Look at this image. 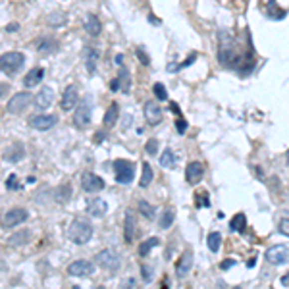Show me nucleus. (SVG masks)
<instances>
[{
  "mask_svg": "<svg viewBox=\"0 0 289 289\" xmlns=\"http://www.w3.org/2000/svg\"><path fill=\"white\" fill-rule=\"evenodd\" d=\"M218 60L224 68L237 70L239 75H249L255 68V52L243 50V46L237 43L230 33L220 31V46H218Z\"/></svg>",
  "mask_w": 289,
  "mask_h": 289,
  "instance_id": "obj_1",
  "label": "nucleus"
},
{
  "mask_svg": "<svg viewBox=\"0 0 289 289\" xmlns=\"http://www.w3.org/2000/svg\"><path fill=\"white\" fill-rule=\"evenodd\" d=\"M68 237H70V241L77 243V245H85L93 237V226L87 220L75 218L70 224V228H68Z\"/></svg>",
  "mask_w": 289,
  "mask_h": 289,
  "instance_id": "obj_2",
  "label": "nucleus"
},
{
  "mask_svg": "<svg viewBox=\"0 0 289 289\" xmlns=\"http://www.w3.org/2000/svg\"><path fill=\"white\" fill-rule=\"evenodd\" d=\"M25 64V56L17 50H12V52H4L0 56V72L6 73V75H15L23 68Z\"/></svg>",
  "mask_w": 289,
  "mask_h": 289,
  "instance_id": "obj_3",
  "label": "nucleus"
},
{
  "mask_svg": "<svg viewBox=\"0 0 289 289\" xmlns=\"http://www.w3.org/2000/svg\"><path fill=\"white\" fill-rule=\"evenodd\" d=\"M114 172H116V181L128 185V183L133 181V177H135V164L131 160H124V158L116 160Z\"/></svg>",
  "mask_w": 289,
  "mask_h": 289,
  "instance_id": "obj_4",
  "label": "nucleus"
},
{
  "mask_svg": "<svg viewBox=\"0 0 289 289\" xmlns=\"http://www.w3.org/2000/svg\"><path fill=\"white\" fill-rule=\"evenodd\" d=\"M73 124L79 130H85L91 124V97H85L83 101L77 104L75 112H73Z\"/></svg>",
  "mask_w": 289,
  "mask_h": 289,
  "instance_id": "obj_5",
  "label": "nucleus"
},
{
  "mask_svg": "<svg viewBox=\"0 0 289 289\" xmlns=\"http://www.w3.org/2000/svg\"><path fill=\"white\" fill-rule=\"evenodd\" d=\"M31 93L29 91H21V93H15L14 97L8 101V106H6V110L10 112V114H21L25 108H27L29 104H31Z\"/></svg>",
  "mask_w": 289,
  "mask_h": 289,
  "instance_id": "obj_6",
  "label": "nucleus"
},
{
  "mask_svg": "<svg viewBox=\"0 0 289 289\" xmlns=\"http://www.w3.org/2000/svg\"><path fill=\"white\" fill-rule=\"evenodd\" d=\"M58 124V116L54 114H35L29 118V126L37 131H48Z\"/></svg>",
  "mask_w": 289,
  "mask_h": 289,
  "instance_id": "obj_7",
  "label": "nucleus"
},
{
  "mask_svg": "<svg viewBox=\"0 0 289 289\" xmlns=\"http://www.w3.org/2000/svg\"><path fill=\"white\" fill-rule=\"evenodd\" d=\"M95 260H97L99 266L106 268V270H110V272L118 270V268H120V262H122V260H120V255L114 253L112 249H104V251H101Z\"/></svg>",
  "mask_w": 289,
  "mask_h": 289,
  "instance_id": "obj_8",
  "label": "nucleus"
},
{
  "mask_svg": "<svg viewBox=\"0 0 289 289\" xmlns=\"http://www.w3.org/2000/svg\"><path fill=\"white\" fill-rule=\"evenodd\" d=\"M266 260L274 266H282L289 262V247L286 245H274L266 251Z\"/></svg>",
  "mask_w": 289,
  "mask_h": 289,
  "instance_id": "obj_9",
  "label": "nucleus"
},
{
  "mask_svg": "<svg viewBox=\"0 0 289 289\" xmlns=\"http://www.w3.org/2000/svg\"><path fill=\"white\" fill-rule=\"evenodd\" d=\"M143 114H144V120L148 126H158L160 122L164 120V112L160 108L158 104L154 101H146L143 104Z\"/></svg>",
  "mask_w": 289,
  "mask_h": 289,
  "instance_id": "obj_10",
  "label": "nucleus"
},
{
  "mask_svg": "<svg viewBox=\"0 0 289 289\" xmlns=\"http://www.w3.org/2000/svg\"><path fill=\"white\" fill-rule=\"evenodd\" d=\"M68 274L75 278H87L95 274V264L91 260H73L68 266Z\"/></svg>",
  "mask_w": 289,
  "mask_h": 289,
  "instance_id": "obj_11",
  "label": "nucleus"
},
{
  "mask_svg": "<svg viewBox=\"0 0 289 289\" xmlns=\"http://www.w3.org/2000/svg\"><path fill=\"white\" fill-rule=\"evenodd\" d=\"M27 210L25 208H12V210H8L4 218H2V226L8 230V228H15V226H19V224H23L25 220H27Z\"/></svg>",
  "mask_w": 289,
  "mask_h": 289,
  "instance_id": "obj_12",
  "label": "nucleus"
},
{
  "mask_svg": "<svg viewBox=\"0 0 289 289\" xmlns=\"http://www.w3.org/2000/svg\"><path fill=\"white\" fill-rule=\"evenodd\" d=\"M81 187L87 193H97V191H102L104 189V179H102L101 175H97V173L87 172L81 177Z\"/></svg>",
  "mask_w": 289,
  "mask_h": 289,
  "instance_id": "obj_13",
  "label": "nucleus"
},
{
  "mask_svg": "<svg viewBox=\"0 0 289 289\" xmlns=\"http://www.w3.org/2000/svg\"><path fill=\"white\" fill-rule=\"evenodd\" d=\"M79 104V93L73 85H68L64 89V95H62V101H60V106L62 110H73V106Z\"/></svg>",
  "mask_w": 289,
  "mask_h": 289,
  "instance_id": "obj_14",
  "label": "nucleus"
},
{
  "mask_svg": "<svg viewBox=\"0 0 289 289\" xmlns=\"http://www.w3.org/2000/svg\"><path fill=\"white\" fill-rule=\"evenodd\" d=\"M202 175H204V166L201 162H197V160L189 162L187 168H185V179H187L189 185H197L202 179Z\"/></svg>",
  "mask_w": 289,
  "mask_h": 289,
  "instance_id": "obj_15",
  "label": "nucleus"
},
{
  "mask_svg": "<svg viewBox=\"0 0 289 289\" xmlns=\"http://www.w3.org/2000/svg\"><path fill=\"white\" fill-rule=\"evenodd\" d=\"M33 102H35V106H37L39 110H46V108L54 102V91H52L50 87H43V89L37 93V97H33Z\"/></svg>",
  "mask_w": 289,
  "mask_h": 289,
  "instance_id": "obj_16",
  "label": "nucleus"
},
{
  "mask_svg": "<svg viewBox=\"0 0 289 289\" xmlns=\"http://www.w3.org/2000/svg\"><path fill=\"white\" fill-rule=\"evenodd\" d=\"M23 156H25V148H23V144L21 143L10 144V146L4 148V152H2V158L6 160V162H19V160H23Z\"/></svg>",
  "mask_w": 289,
  "mask_h": 289,
  "instance_id": "obj_17",
  "label": "nucleus"
},
{
  "mask_svg": "<svg viewBox=\"0 0 289 289\" xmlns=\"http://www.w3.org/2000/svg\"><path fill=\"white\" fill-rule=\"evenodd\" d=\"M193 268V253L191 251H185L181 255V259L177 260V266H175V276L177 278H185V276L191 272Z\"/></svg>",
  "mask_w": 289,
  "mask_h": 289,
  "instance_id": "obj_18",
  "label": "nucleus"
},
{
  "mask_svg": "<svg viewBox=\"0 0 289 289\" xmlns=\"http://www.w3.org/2000/svg\"><path fill=\"white\" fill-rule=\"evenodd\" d=\"M87 212L95 218H102L108 212V204L102 199H91V201L87 202Z\"/></svg>",
  "mask_w": 289,
  "mask_h": 289,
  "instance_id": "obj_19",
  "label": "nucleus"
},
{
  "mask_svg": "<svg viewBox=\"0 0 289 289\" xmlns=\"http://www.w3.org/2000/svg\"><path fill=\"white\" fill-rule=\"evenodd\" d=\"M44 77V68H41V66H37V68H31L27 72V75L23 77V85L27 87V89H31V87H37L41 81H43Z\"/></svg>",
  "mask_w": 289,
  "mask_h": 289,
  "instance_id": "obj_20",
  "label": "nucleus"
},
{
  "mask_svg": "<svg viewBox=\"0 0 289 289\" xmlns=\"http://www.w3.org/2000/svg\"><path fill=\"white\" fill-rule=\"evenodd\" d=\"M118 118H120V106H118V102H112V104L108 106V110H106L104 118H102V126H104L106 130L114 128L116 122H118Z\"/></svg>",
  "mask_w": 289,
  "mask_h": 289,
  "instance_id": "obj_21",
  "label": "nucleus"
},
{
  "mask_svg": "<svg viewBox=\"0 0 289 289\" xmlns=\"http://www.w3.org/2000/svg\"><path fill=\"white\" fill-rule=\"evenodd\" d=\"M58 50V41L52 37H41V41L37 43V52L39 54H54Z\"/></svg>",
  "mask_w": 289,
  "mask_h": 289,
  "instance_id": "obj_22",
  "label": "nucleus"
},
{
  "mask_svg": "<svg viewBox=\"0 0 289 289\" xmlns=\"http://www.w3.org/2000/svg\"><path fill=\"white\" fill-rule=\"evenodd\" d=\"M124 237H126V243H133V239H135V218H133V212H131V210L126 212Z\"/></svg>",
  "mask_w": 289,
  "mask_h": 289,
  "instance_id": "obj_23",
  "label": "nucleus"
},
{
  "mask_svg": "<svg viewBox=\"0 0 289 289\" xmlns=\"http://www.w3.org/2000/svg\"><path fill=\"white\" fill-rule=\"evenodd\" d=\"M85 29H87V33H89L91 37H99V35H101V31H102L101 19H99L95 14H89L85 17Z\"/></svg>",
  "mask_w": 289,
  "mask_h": 289,
  "instance_id": "obj_24",
  "label": "nucleus"
},
{
  "mask_svg": "<svg viewBox=\"0 0 289 289\" xmlns=\"http://www.w3.org/2000/svg\"><path fill=\"white\" fill-rule=\"evenodd\" d=\"M173 220H175V208L173 206H166L164 212H162V216H160L158 226L162 230H168V228H172Z\"/></svg>",
  "mask_w": 289,
  "mask_h": 289,
  "instance_id": "obj_25",
  "label": "nucleus"
},
{
  "mask_svg": "<svg viewBox=\"0 0 289 289\" xmlns=\"http://www.w3.org/2000/svg\"><path fill=\"white\" fill-rule=\"evenodd\" d=\"M66 21H68V17H66L64 12H52V14H48V17H46V23L50 27H64Z\"/></svg>",
  "mask_w": 289,
  "mask_h": 289,
  "instance_id": "obj_26",
  "label": "nucleus"
},
{
  "mask_svg": "<svg viewBox=\"0 0 289 289\" xmlns=\"http://www.w3.org/2000/svg\"><path fill=\"white\" fill-rule=\"evenodd\" d=\"M245 226H247V218L245 214H235V216L231 218V222H230V230L231 231H237V233H243L245 231Z\"/></svg>",
  "mask_w": 289,
  "mask_h": 289,
  "instance_id": "obj_27",
  "label": "nucleus"
},
{
  "mask_svg": "<svg viewBox=\"0 0 289 289\" xmlns=\"http://www.w3.org/2000/svg\"><path fill=\"white\" fill-rule=\"evenodd\" d=\"M120 89L124 91V93H130L131 91V75H130V70L128 68H120Z\"/></svg>",
  "mask_w": 289,
  "mask_h": 289,
  "instance_id": "obj_28",
  "label": "nucleus"
},
{
  "mask_svg": "<svg viewBox=\"0 0 289 289\" xmlns=\"http://www.w3.org/2000/svg\"><path fill=\"white\" fill-rule=\"evenodd\" d=\"M160 166L162 168H173L175 166V154H173L172 148H166L164 152H162V156H160Z\"/></svg>",
  "mask_w": 289,
  "mask_h": 289,
  "instance_id": "obj_29",
  "label": "nucleus"
},
{
  "mask_svg": "<svg viewBox=\"0 0 289 289\" xmlns=\"http://www.w3.org/2000/svg\"><path fill=\"white\" fill-rule=\"evenodd\" d=\"M97 60H99V52L95 48H87V72L91 75L97 70Z\"/></svg>",
  "mask_w": 289,
  "mask_h": 289,
  "instance_id": "obj_30",
  "label": "nucleus"
},
{
  "mask_svg": "<svg viewBox=\"0 0 289 289\" xmlns=\"http://www.w3.org/2000/svg\"><path fill=\"white\" fill-rule=\"evenodd\" d=\"M152 177H154V172H152L150 164H148V162H144L143 164V175H141V179H139V185H141V187H148V185H150V181H152Z\"/></svg>",
  "mask_w": 289,
  "mask_h": 289,
  "instance_id": "obj_31",
  "label": "nucleus"
},
{
  "mask_svg": "<svg viewBox=\"0 0 289 289\" xmlns=\"http://www.w3.org/2000/svg\"><path fill=\"white\" fill-rule=\"evenodd\" d=\"M29 235H31V233H29L27 230L17 231V233H14V235L10 237V241H8V243H10V245H12V247L25 245V243H27V241H29Z\"/></svg>",
  "mask_w": 289,
  "mask_h": 289,
  "instance_id": "obj_32",
  "label": "nucleus"
},
{
  "mask_svg": "<svg viewBox=\"0 0 289 289\" xmlns=\"http://www.w3.org/2000/svg\"><path fill=\"white\" fill-rule=\"evenodd\" d=\"M206 245H208V249H210L212 253H218V251H220V245H222V235H220L218 231H212V233L208 235V239H206Z\"/></svg>",
  "mask_w": 289,
  "mask_h": 289,
  "instance_id": "obj_33",
  "label": "nucleus"
},
{
  "mask_svg": "<svg viewBox=\"0 0 289 289\" xmlns=\"http://www.w3.org/2000/svg\"><path fill=\"white\" fill-rule=\"evenodd\" d=\"M158 243H160L158 237H150V239L143 241V243L139 245V255H141V257H146V255L150 253V249H152V247H156Z\"/></svg>",
  "mask_w": 289,
  "mask_h": 289,
  "instance_id": "obj_34",
  "label": "nucleus"
},
{
  "mask_svg": "<svg viewBox=\"0 0 289 289\" xmlns=\"http://www.w3.org/2000/svg\"><path fill=\"white\" fill-rule=\"evenodd\" d=\"M139 212L143 214L146 220H152V218L156 216V210H154V206L152 204H148L146 201H139Z\"/></svg>",
  "mask_w": 289,
  "mask_h": 289,
  "instance_id": "obj_35",
  "label": "nucleus"
},
{
  "mask_svg": "<svg viewBox=\"0 0 289 289\" xmlns=\"http://www.w3.org/2000/svg\"><path fill=\"white\" fill-rule=\"evenodd\" d=\"M195 60H197V52H193V54H191L185 62H181V64H170V68H168V70L173 73V72H177V70H181V68H187V66H191Z\"/></svg>",
  "mask_w": 289,
  "mask_h": 289,
  "instance_id": "obj_36",
  "label": "nucleus"
},
{
  "mask_svg": "<svg viewBox=\"0 0 289 289\" xmlns=\"http://www.w3.org/2000/svg\"><path fill=\"white\" fill-rule=\"evenodd\" d=\"M152 91H154V97H156V101H168V91H166V87L162 85V83H154L152 87Z\"/></svg>",
  "mask_w": 289,
  "mask_h": 289,
  "instance_id": "obj_37",
  "label": "nucleus"
},
{
  "mask_svg": "<svg viewBox=\"0 0 289 289\" xmlns=\"http://www.w3.org/2000/svg\"><path fill=\"white\" fill-rule=\"evenodd\" d=\"M187 128H189L187 120H185L183 116H177V120H175V130H177V133L183 135V133L187 131Z\"/></svg>",
  "mask_w": 289,
  "mask_h": 289,
  "instance_id": "obj_38",
  "label": "nucleus"
},
{
  "mask_svg": "<svg viewBox=\"0 0 289 289\" xmlns=\"http://www.w3.org/2000/svg\"><path fill=\"white\" fill-rule=\"evenodd\" d=\"M144 150H146V154L154 156V154H156V150H158V141H156V139L146 141V144H144Z\"/></svg>",
  "mask_w": 289,
  "mask_h": 289,
  "instance_id": "obj_39",
  "label": "nucleus"
},
{
  "mask_svg": "<svg viewBox=\"0 0 289 289\" xmlns=\"http://www.w3.org/2000/svg\"><path fill=\"white\" fill-rule=\"evenodd\" d=\"M56 199L62 202L68 201V199H70V187H68V185H62V187L56 191Z\"/></svg>",
  "mask_w": 289,
  "mask_h": 289,
  "instance_id": "obj_40",
  "label": "nucleus"
},
{
  "mask_svg": "<svg viewBox=\"0 0 289 289\" xmlns=\"http://www.w3.org/2000/svg\"><path fill=\"white\" fill-rule=\"evenodd\" d=\"M135 54H137V58H139V62L143 64V66H150V58L146 56V52H144L143 48L139 46V48H135Z\"/></svg>",
  "mask_w": 289,
  "mask_h": 289,
  "instance_id": "obj_41",
  "label": "nucleus"
},
{
  "mask_svg": "<svg viewBox=\"0 0 289 289\" xmlns=\"http://www.w3.org/2000/svg\"><path fill=\"white\" fill-rule=\"evenodd\" d=\"M278 228H280V233H284L286 237H289V218H282Z\"/></svg>",
  "mask_w": 289,
  "mask_h": 289,
  "instance_id": "obj_42",
  "label": "nucleus"
},
{
  "mask_svg": "<svg viewBox=\"0 0 289 289\" xmlns=\"http://www.w3.org/2000/svg\"><path fill=\"white\" fill-rule=\"evenodd\" d=\"M141 272H143L144 282H150V278H152V268H150V266H146V264H143V266H141Z\"/></svg>",
  "mask_w": 289,
  "mask_h": 289,
  "instance_id": "obj_43",
  "label": "nucleus"
},
{
  "mask_svg": "<svg viewBox=\"0 0 289 289\" xmlns=\"http://www.w3.org/2000/svg\"><path fill=\"white\" fill-rule=\"evenodd\" d=\"M6 187H8V189H21V185L17 183V177H15L14 173H12V177H8V181H6Z\"/></svg>",
  "mask_w": 289,
  "mask_h": 289,
  "instance_id": "obj_44",
  "label": "nucleus"
},
{
  "mask_svg": "<svg viewBox=\"0 0 289 289\" xmlns=\"http://www.w3.org/2000/svg\"><path fill=\"white\" fill-rule=\"evenodd\" d=\"M231 266H235V260H233V259H228V260H224V262H222V264H220V268H222V270H230Z\"/></svg>",
  "mask_w": 289,
  "mask_h": 289,
  "instance_id": "obj_45",
  "label": "nucleus"
},
{
  "mask_svg": "<svg viewBox=\"0 0 289 289\" xmlns=\"http://www.w3.org/2000/svg\"><path fill=\"white\" fill-rule=\"evenodd\" d=\"M8 91H10V85H8V83H0V99H2V97H6V95H8Z\"/></svg>",
  "mask_w": 289,
  "mask_h": 289,
  "instance_id": "obj_46",
  "label": "nucleus"
},
{
  "mask_svg": "<svg viewBox=\"0 0 289 289\" xmlns=\"http://www.w3.org/2000/svg\"><path fill=\"white\" fill-rule=\"evenodd\" d=\"M122 289H135V280H133V278H130V280H128V282L122 286Z\"/></svg>",
  "mask_w": 289,
  "mask_h": 289,
  "instance_id": "obj_47",
  "label": "nucleus"
},
{
  "mask_svg": "<svg viewBox=\"0 0 289 289\" xmlns=\"http://www.w3.org/2000/svg\"><path fill=\"white\" fill-rule=\"evenodd\" d=\"M110 89H112V91H120V79H112V81H110Z\"/></svg>",
  "mask_w": 289,
  "mask_h": 289,
  "instance_id": "obj_48",
  "label": "nucleus"
},
{
  "mask_svg": "<svg viewBox=\"0 0 289 289\" xmlns=\"http://www.w3.org/2000/svg\"><path fill=\"white\" fill-rule=\"evenodd\" d=\"M170 110H172V112H175L177 116H181V110H179V106H177L175 102H170Z\"/></svg>",
  "mask_w": 289,
  "mask_h": 289,
  "instance_id": "obj_49",
  "label": "nucleus"
},
{
  "mask_svg": "<svg viewBox=\"0 0 289 289\" xmlns=\"http://www.w3.org/2000/svg\"><path fill=\"white\" fill-rule=\"evenodd\" d=\"M148 21H150L152 25H160V19L156 17V15H148Z\"/></svg>",
  "mask_w": 289,
  "mask_h": 289,
  "instance_id": "obj_50",
  "label": "nucleus"
},
{
  "mask_svg": "<svg viewBox=\"0 0 289 289\" xmlns=\"http://www.w3.org/2000/svg\"><path fill=\"white\" fill-rule=\"evenodd\" d=\"M17 29H19V25H17V23H12V25H8V27H6V31H8V33H12V31H17Z\"/></svg>",
  "mask_w": 289,
  "mask_h": 289,
  "instance_id": "obj_51",
  "label": "nucleus"
},
{
  "mask_svg": "<svg viewBox=\"0 0 289 289\" xmlns=\"http://www.w3.org/2000/svg\"><path fill=\"white\" fill-rule=\"evenodd\" d=\"M122 62H124V56H122V54H118V56H116V64H122Z\"/></svg>",
  "mask_w": 289,
  "mask_h": 289,
  "instance_id": "obj_52",
  "label": "nucleus"
},
{
  "mask_svg": "<svg viewBox=\"0 0 289 289\" xmlns=\"http://www.w3.org/2000/svg\"><path fill=\"white\" fill-rule=\"evenodd\" d=\"M282 282H284V286H289V276H284Z\"/></svg>",
  "mask_w": 289,
  "mask_h": 289,
  "instance_id": "obj_53",
  "label": "nucleus"
},
{
  "mask_svg": "<svg viewBox=\"0 0 289 289\" xmlns=\"http://www.w3.org/2000/svg\"><path fill=\"white\" fill-rule=\"evenodd\" d=\"M160 289H170V288H168V280H164V286H162Z\"/></svg>",
  "mask_w": 289,
  "mask_h": 289,
  "instance_id": "obj_54",
  "label": "nucleus"
},
{
  "mask_svg": "<svg viewBox=\"0 0 289 289\" xmlns=\"http://www.w3.org/2000/svg\"><path fill=\"white\" fill-rule=\"evenodd\" d=\"M288 164H289V150H288Z\"/></svg>",
  "mask_w": 289,
  "mask_h": 289,
  "instance_id": "obj_55",
  "label": "nucleus"
},
{
  "mask_svg": "<svg viewBox=\"0 0 289 289\" xmlns=\"http://www.w3.org/2000/svg\"><path fill=\"white\" fill-rule=\"evenodd\" d=\"M233 289H241V288H233Z\"/></svg>",
  "mask_w": 289,
  "mask_h": 289,
  "instance_id": "obj_56",
  "label": "nucleus"
}]
</instances>
